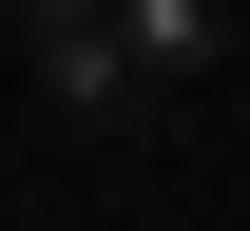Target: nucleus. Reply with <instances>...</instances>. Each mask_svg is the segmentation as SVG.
I'll use <instances>...</instances> for the list:
<instances>
[{"instance_id":"obj_1","label":"nucleus","mask_w":250,"mask_h":231,"mask_svg":"<svg viewBox=\"0 0 250 231\" xmlns=\"http://www.w3.org/2000/svg\"><path fill=\"white\" fill-rule=\"evenodd\" d=\"M20 58H39V116H96V135L135 116V77H116V39H96V20H39V0H20Z\"/></svg>"},{"instance_id":"obj_2","label":"nucleus","mask_w":250,"mask_h":231,"mask_svg":"<svg viewBox=\"0 0 250 231\" xmlns=\"http://www.w3.org/2000/svg\"><path fill=\"white\" fill-rule=\"evenodd\" d=\"M96 39H116V77H135V97L212 77V0H96Z\"/></svg>"},{"instance_id":"obj_3","label":"nucleus","mask_w":250,"mask_h":231,"mask_svg":"<svg viewBox=\"0 0 250 231\" xmlns=\"http://www.w3.org/2000/svg\"><path fill=\"white\" fill-rule=\"evenodd\" d=\"M39 20H96V0H39Z\"/></svg>"},{"instance_id":"obj_4","label":"nucleus","mask_w":250,"mask_h":231,"mask_svg":"<svg viewBox=\"0 0 250 231\" xmlns=\"http://www.w3.org/2000/svg\"><path fill=\"white\" fill-rule=\"evenodd\" d=\"M0 20H20V0H0Z\"/></svg>"}]
</instances>
